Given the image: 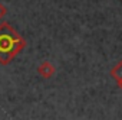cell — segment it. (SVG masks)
<instances>
[{
  "label": "cell",
  "mask_w": 122,
  "mask_h": 120,
  "mask_svg": "<svg viewBox=\"0 0 122 120\" xmlns=\"http://www.w3.org/2000/svg\"><path fill=\"white\" fill-rule=\"evenodd\" d=\"M26 41L10 26L9 22L0 23V65H9L25 49Z\"/></svg>",
  "instance_id": "1"
},
{
  "label": "cell",
  "mask_w": 122,
  "mask_h": 120,
  "mask_svg": "<svg viewBox=\"0 0 122 120\" xmlns=\"http://www.w3.org/2000/svg\"><path fill=\"white\" fill-rule=\"evenodd\" d=\"M37 72L40 74V77L49 80V78H52V77L55 75L56 68H55V65H53L52 62H49V61H43V62L37 67Z\"/></svg>",
  "instance_id": "2"
},
{
  "label": "cell",
  "mask_w": 122,
  "mask_h": 120,
  "mask_svg": "<svg viewBox=\"0 0 122 120\" xmlns=\"http://www.w3.org/2000/svg\"><path fill=\"white\" fill-rule=\"evenodd\" d=\"M111 77L119 84V83H122V61H119L112 70H111Z\"/></svg>",
  "instance_id": "3"
},
{
  "label": "cell",
  "mask_w": 122,
  "mask_h": 120,
  "mask_svg": "<svg viewBox=\"0 0 122 120\" xmlns=\"http://www.w3.org/2000/svg\"><path fill=\"white\" fill-rule=\"evenodd\" d=\"M6 15H7V9H6V6L2 2H0V20H2Z\"/></svg>",
  "instance_id": "4"
},
{
  "label": "cell",
  "mask_w": 122,
  "mask_h": 120,
  "mask_svg": "<svg viewBox=\"0 0 122 120\" xmlns=\"http://www.w3.org/2000/svg\"><path fill=\"white\" fill-rule=\"evenodd\" d=\"M118 85H119V87H121V88H122V83H119V84H118Z\"/></svg>",
  "instance_id": "5"
}]
</instances>
